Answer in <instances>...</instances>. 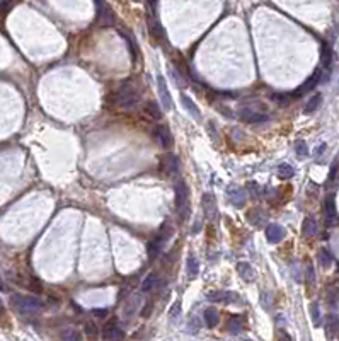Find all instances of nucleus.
Instances as JSON below:
<instances>
[{
  "label": "nucleus",
  "mask_w": 339,
  "mask_h": 341,
  "mask_svg": "<svg viewBox=\"0 0 339 341\" xmlns=\"http://www.w3.org/2000/svg\"><path fill=\"white\" fill-rule=\"evenodd\" d=\"M157 283H159V277H157L155 273H148L145 280L142 282V292L143 293H148L150 290H154L157 287Z\"/></svg>",
  "instance_id": "18"
},
{
  "label": "nucleus",
  "mask_w": 339,
  "mask_h": 341,
  "mask_svg": "<svg viewBox=\"0 0 339 341\" xmlns=\"http://www.w3.org/2000/svg\"><path fill=\"white\" fill-rule=\"evenodd\" d=\"M227 329H229V333H232V334L240 333V331H242V321H240V317H237V316L230 317L229 322H227Z\"/></svg>",
  "instance_id": "22"
},
{
  "label": "nucleus",
  "mask_w": 339,
  "mask_h": 341,
  "mask_svg": "<svg viewBox=\"0 0 339 341\" xmlns=\"http://www.w3.org/2000/svg\"><path fill=\"white\" fill-rule=\"evenodd\" d=\"M302 232L304 236H314L317 234V222H315L314 217H307L304 220V225H302Z\"/></svg>",
  "instance_id": "20"
},
{
  "label": "nucleus",
  "mask_w": 339,
  "mask_h": 341,
  "mask_svg": "<svg viewBox=\"0 0 339 341\" xmlns=\"http://www.w3.org/2000/svg\"><path fill=\"white\" fill-rule=\"evenodd\" d=\"M92 314H96L97 317H106V316H108V311H106V309H94V311H92Z\"/></svg>",
  "instance_id": "37"
},
{
  "label": "nucleus",
  "mask_w": 339,
  "mask_h": 341,
  "mask_svg": "<svg viewBox=\"0 0 339 341\" xmlns=\"http://www.w3.org/2000/svg\"><path fill=\"white\" fill-rule=\"evenodd\" d=\"M135 2H140V0H135Z\"/></svg>",
  "instance_id": "41"
},
{
  "label": "nucleus",
  "mask_w": 339,
  "mask_h": 341,
  "mask_svg": "<svg viewBox=\"0 0 339 341\" xmlns=\"http://www.w3.org/2000/svg\"><path fill=\"white\" fill-rule=\"evenodd\" d=\"M6 312H4V306H2V302H0V316H4Z\"/></svg>",
  "instance_id": "40"
},
{
  "label": "nucleus",
  "mask_w": 339,
  "mask_h": 341,
  "mask_svg": "<svg viewBox=\"0 0 339 341\" xmlns=\"http://www.w3.org/2000/svg\"><path fill=\"white\" fill-rule=\"evenodd\" d=\"M320 75H322V70H315L312 75H310V77L307 79V81H305L304 86L296 89L295 92H291V99H296V97H300V96L307 94L309 91H312V89L320 82Z\"/></svg>",
  "instance_id": "7"
},
{
  "label": "nucleus",
  "mask_w": 339,
  "mask_h": 341,
  "mask_svg": "<svg viewBox=\"0 0 339 341\" xmlns=\"http://www.w3.org/2000/svg\"><path fill=\"white\" fill-rule=\"evenodd\" d=\"M247 218L252 223H259V220L263 218V212L259 208H254V210H250V212L247 213Z\"/></svg>",
  "instance_id": "31"
},
{
  "label": "nucleus",
  "mask_w": 339,
  "mask_h": 341,
  "mask_svg": "<svg viewBox=\"0 0 339 341\" xmlns=\"http://www.w3.org/2000/svg\"><path fill=\"white\" fill-rule=\"evenodd\" d=\"M203 210H205V217L208 220H215L217 202H215V196L211 193H205V196H203Z\"/></svg>",
  "instance_id": "11"
},
{
  "label": "nucleus",
  "mask_w": 339,
  "mask_h": 341,
  "mask_svg": "<svg viewBox=\"0 0 339 341\" xmlns=\"http://www.w3.org/2000/svg\"><path fill=\"white\" fill-rule=\"evenodd\" d=\"M138 300H140V298H138V297H132V300L126 302V306H124V316H126V317H132V316L135 314V312H137L138 304H140Z\"/></svg>",
  "instance_id": "27"
},
{
  "label": "nucleus",
  "mask_w": 339,
  "mask_h": 341,
  "mask_svg": "<svg viewBox=\"0 0 339 341\" xmlns=\"http://www.w3.org/2000/svg\"><path fill=\"white\" fill-rule=\"evenodd\" d=\"M176 207H178L181 222L188 220L191 213V202H189V188L183 179L176 184Z\"/></svg>",
  "instance_id": "3"
},
{
  "label": "nucleus",
  "mask_w": 339,
  "mask_h": 341,
  "mask_svg": "<svg viewBox=\"0 0 339 341\" xmlns=\"http://www.w3.org/2000/svg\"><path fill=\"white\" fill-rule=\"evenodd\" d=\"M198 273H199V261L194 258V256H189V259H188V275H189V278L198 277Z\"/></svg>",
  "instance_id": "25"
},
{
  "label": "nucleus",
  "mask_w": 339,
  "mask_h": 341,
  "mask_svg": "<svg viewBox=\"0 0 339 341\" xmlns=\"http://www.w3.org/2000/svg\"><path fill=\"white\" fill-rule=\"evenodd\" d=\"M179 166H181V161H179V157L176 156V154H167V157H165V171H167V174L169 176H176L178 174V171H179Z\"/></svg>",
  "instance_id": "13"
},
{
  "label": "nucleus",
  "mask_w": 339,
  "mask_h": 341,
  "mask_svg": "<svg viewBox=\"0 0 339 341\" xmlns=\"http://www.w3.org/2000/svg\"><path fill=\"white\" fill-rule=\"evenodd\" d=\"M310 312H312L314 324H320V312H319V306L315 302L312 304V306H310Z\"/></svg>",
  "instance_id": "35"
},
{
  "label": "nucleus",
  "mask_w": 339,
  "mask_h": 341,
  "mask_svg": "<svg viewBox=\"0 0 339 341\" xmlns=\"http://www.w3.org/2000/svg\"><path fill=\"white\" fill-rule=\"evenodd\" d=\"M157 87H159V96H160L162 104H164V107H165L167 111H171V109H173V107H174V104H173V97H171V92H169V89H167L165 79L162 77V75L157 77Z\"/></svg>",
  "instance_id": "8"
},
{
  "label": "nucleus",
  "mask_w": 339,
  "mask_h": 341,
  "mask_svg": "<svg viewBox=\"0 0 339 341\" xmlns=\"http://www.w3.org/2000/svg\"><path fill=\"white\" fill-rule=\"evenodd\" d=\"M326 329L329 338H334L339 331V317L336 314H329L326 319Z\"/></svg>",
  "instance_id": "17"
},
{
  "label": "nucleus",
  "mask_w": 339,
  "mask_h": 341,
  "mask_svg": "<svg viewBox=\"0 0 339 341\" xmlns=\"http://www.w3.org/2000/svg\"><path fill=\"white\" fill-rule=\"evenodd\" d=\"M143 111H145V115L148 116V118H152L155 121L162 120V116H164V113L160 111V107L155 101H148L145 104V107H143Z\"/></svg>",
  "instance_id": "14"
},
{
  "label": "nucleus",
  "mask_w": 339,
  "mask_h": 341,
  "mask_svg": "<svg viewBox=\"0 0 339 341\" xmlns=\"http://www.w3.org/2000/svg\"><path fill=\"white\" fill-rule=\"evenodd\" d=\"M181 311H183V307H181V302L179 300L174 302V306L171 307V311H169L171 319H178V316H181Z\"/></svg>",
  "instance_id": "34"
},
{
  "label": "nucleus",
  "mask_w": 339,
  "mask_h": 341,
  "mask_svg": "<svg viewBox=\"0 0 339 341\" xmlns=\"http://www.w3.org/2000/svg\"><path fill=\"white\" fill-rule=\"evenodd\" d=\"M155 137L164 148H169L171 145H173V133H171L169 127H165V125H157Z\"/></svg>",
  "instance_id": "10"
},
{
  "label": "nucleus",
  "mask_w": 339,
  "mask_h": 341,
  "mask_svg": "<svg viewBox=\"0 0 339 341\" xmlns=\"http://www.w3.org/2000/svg\"><path fill=\"white\" fill-rule=\"evenodd\" d=\"M239 116H240V120H242V121H245V123H250V125L266 123V121L269 120L268 115L261 113V111L252 109V107H244V109H240Z\"/></svg>",
  "instance_id": "6"
},
{
  "label": "nucleus",
  "mask_w": 339,
  "mask_h": 341,
  "mask_svg": "<svg viewBox=\"0 0 339 341\" xmlns=\"http://www.w3.org/2000/svg\"><path fill=\"white\" fill-rule=\"evenodd\" d=\"M230 198H232V203L235 205V207H242L244 205V202H245V193L244 191H240V190H237L235 193H230Z\"/></svg>",
  "instance_id": "29"
},
{
  "label": "nucleus",
  "mask_w": 339,
  "mask_h": 341,
  "mask_svg": "<svg viewBox=\"0 0 339 341\" xmlns=\"http://www.w3.org/2000/svg\"><path fill=\"white\" fill-rule=\"evenodd\" d=\"M138 99H140V92H138L137 86H135L132 81H124L121 86H119L118 92H116L114 102L121 107V109L130 111L138 104Z\"/></svg>",
  "instance_id": "1"
},
{
  "label": "nucleus",
  "mask_w": 339,
  "mask_h": 341,
  "mask_svg": "<svg viewBox=\"0 0 339 341\" xmlns=\"http://www.w3.org/2000/svg\"><path fill=\"white\" fill-rule=\"evenodd\" d=\"M307 280H309V282H314V268H312V264H309V268H307Z\"/></svg>",
  "instance_id": "38"
},
{
  "label": "nucleus",
  "mask_w": 339,
  "mask_h": 341,
  "mask_svg": "<svg viewBox=\"0 0 339 341\" xmlns=\"http://www.w3.org/2000/svg\"><path fill=\"white\" fill-rule=\"evenodd\" d=\"M278 176L280 177H283V179H290L291 176L295 174V169L291 167L290 164H286V162H283V164H280L278 166Z\"/></svg>",
  "instance_id": "23"
},
{
  "label": "nucleus",
  "mask_w": 339,
  "mask_h": 341,
  "mask_svg": "<svg viewBox=\"0 0 339 341\" xmlns=\"http://www.w3.org/2000/svg\"><path fill=\"white\" fill-rule=\"evenodd\" d=\"M285 229L281 225H278V223H269L268 229H266V239L271 242V244H278V242H281L285 239Z\"/></svg>",
  "instance_id": "9"
},
{
  "label": "nucleus",
  "mask_w": 339,
  "mask_h": 341,
  "mask_svg": "<svg viewBox=\"0 0 339 341\" xmlns=\"http://www.w3.org/2000/svg\"><path fill=\"white\" fill-rule=\"evenodd\" d=\"M324 213H326V222L329 225L336 222V205H334L332 196H327L326 205H324Z\"/></svg>",
  "instance_id": "16"
},
{
  "label": "nucleus",
  "mask_w": 339,
  "mask_h": 341,
  "mask_svg": "<svg viewBox=\"0 0 339 341\" xmlns=\"http://www.w3.org/2000/svg\"><path fill=\"white\" fill-rule=\"evenodd\" d=\"M320 102H322V96H320V94L312 96L309 99L307 104H305V113H314V111L320 106Z\"/></svg>",
  "instance_id": "26"
},
{
  "label": "nucleus",
  "mask_w": 339,
  "mask_h": 341,
  "mask_svg": "<svg viewBox=\"0 0 339 341\" xmlns=\"http://www.w3.org/2000/svg\"><path fill=\"white\" fill-rule=\"evenodd\" d=\"M62 338L63 339H82V336L78 334L75 329L68 328V329H65L63 333H62Z\"/></svg>",
  "instance_id": "32"
},
{
  "label": "nucleus",
  "mask_w": 339,
  "mask_h": 341,
  "mask_svg": "<svg viewBox=\"0 0 339 341\" xmlns=\"http://www.w3.org/2000/svg\"><path fill=\"white\" fill-rule=\"evenodd\" d=\"M83 331H86V334L94 336V334L97 333V326H96L92 321H87L86 324H83Z\"/></svg>",
  "instance_id": "36"
},
{
  "label": "nucleus",
  "mask_w": 339,
  "mask_h": 341,
  "mask_svg": "<svg viewBox=\"0 0 339 341\" xmlns=\"http://www.w3.org/2000/svg\"><path fill=\"white\" fill-rule=\"evenodd\" d=\"M237 272H239V275L245 280V282H252V280L256 278L252 266H250L249 263H245V261H240V263H237Z\"/></svg>",
  "instance_id": "15"
},
{
  "label": "nucleus",
  "mask_w": 339,
  "mask_h": 341,
  "mask_svg": "<svg viewBox=\"0 0 339 341\" xmlns=\"http://www.w3.org/2000/svg\"><path fill=\"white\" fill-rule=\"evenodd\" d=\"M103 338H104V339H121V338H123V331L119 329L118 326L108 324V326H106V328H104Z\"/></svg>",
  "instance_id": "19"
},
{
  "label": "nucleus",
  "mask_w": 339,
  "mask_h": 341,
  "mask_svg": "<svg viewBox=\"0 0 339 341\" xmlns=\"http://www.w3.org/2000/svg\"><path fill=\"white\" fill-rule=\"evenodd\" d=\"M11 304L19 314L22 316H34L43 309V302L38 297L32 295H21V293H14L11 295Z\"/></svg>",
  "instance_id": "2"
},
{
  "label": "nucleus",
  "mask_w": 339,
  "mask_h": 341,
  "mask_svg": "<svg viewBox=\"0 0 339 341\" xmlns=\"http://www.w3.org/2000/svg\"><path fill=\"white\" fill-rule=\"evenodd\" d=\"M319 263L324 266V268H327V266H331L332 263V254L329 253L326 247H322V249L319 251Z\"/></svg>",
  "instance_id": "28"
},
{
  "label": "nucleus",
  "mask_w": 339,
  "mask_h": 341,
  "mask_svg": "<svg viewBox=\"0 0 339 341\" xmlns=\"http://www.w3.org/2000/svg\"><path fill=\"white\" fill-rule=\"evenodd\" d=\"M181 102H183L184 109L188 111V113L191 115L194 120H201V113H199V107L194 104V101L188 94H181Z\"/></svg>",
  "instance_id": "12"
},
{
  "label": "nucleus",
  "mask_w": 339,
  "mask_h": 341,
  "mask_svg": "<svg viewBox=\"0 0 339 341\" xmlns=\"http://www.w3.org/2000/svg\"><path fill=\"white\" fill-rule=\"evenodd\" d=\"M320 62H322V67L324 68H329V65H331V62H332V51H331V48H329L327 45H322V51H320Z\"/></svg>",
  "instance_id": "24"
},
{
  "label": "nucleus",
  "mask_w": 339,
  "mask_h": 341,
  "mask_svg": "<svg viewBox=\"0 0 339 341\" xmlns=\"http://www.w3.org/2000/svg\"><path fill=\"white\" fill-rule=\"evenodd\" d=\"M171 234H173V229L171 227L164 225L160 229V232L157 234L155 239L148 244V256H150V258H157V256H159L162 247H164L167 244V241L171 239Z\"/></svg>",
  "instance_id": "4"
},
{
  "label": "nucleus",
  "mask_w": 339,
  "mask_h": 341,
  "mask_svg": "<svg viewBox=\"0 0 339 341\" xmlns=\"http://www.w3.org/2000/svg\"><path fill=\"white\" fill-rule=\"evenodd\" d=\"M205 322L208 328H215V326L220 322V316H218V311L210 307V309L205 311Z\"/></svg>",
  "instance_id": "21"
},
{
  "label": "nucleus",
  "mask_w": 339,
  "mask_h": 341,
  "mask_svg": "<svg viewBox=\"0 0 339 341\" xmlns=\"http://www.w3.org/2000/svg\"><path fill=\"white\" fill-rule=\"evenodd\" d=\"M337 266H339V264H337Z\"/></svg>",
  "instance_id": "42"
},
{
  "label": "nucleus",
  "mask_w": 339,
  "mask_h": 341,
  "mask_svg": "<svg viewBox=\"0 0 339 341\" xmlns=\"http://www.w3.org/2000/svg\"><path fill=\"white\" fill-rule=\"evenodd\" d=\"M295 150H296V154H299L300 157H304V156H307V154H309V147H307V143H305L304 140H299V142L295 143Z\"/></svg>",
  "instance_id": "30"
},
{
  "label": "nucleus",
  "mask_w": 339,
  "mask_h": 341,
  "mask_svg": "<svg viewBox=\"0 0 339 341\" xmlns=\"http://www.w3.org/2000/svg\"><path fill=\"white\" fill-rule=\"evenodd\" d=\"M0 290H6V285H4V280L0 277Z\"/></svg>",
  "instance_id": "39"
},
{
  "label": "nucleus",
  "mask_w": 339,
  "mask_h": 341,
  "mask_svg": "<svg viewBox=\"0 0 339 341\" xmlns=\"http://www.w3.org/2000/svg\"><path fill=\"white\" fill-rule=\"evenodd\" d=\"M206 298L210 302H222V304H242V297L234 292L225 290H211L206 293Z\"/></svg>",
  "instance_id": "5"
},
{
  "label": "nucleus",
  "mask_w": 339,
  "mask_h": 341,
  "mask_svg": "<svg viewBox=\"0 0 339 341\" xmlns=\"http://www.w3.org/2000/svg\"><path fill=\"white\" fill-rule=\"evenodd\" d=\"M171 77H173V81L176 82V86H188V84H186V79H184V75L183 73H178V70H171Z\"/></svg>",
  "instance_id": "33"
}]
</instances>
